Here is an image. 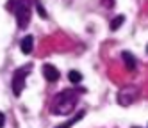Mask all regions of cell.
<instances>
[{
    "label": "cell",
    "instance_id": "1",
    "mask_svg": "<svg viewBox=\"0 0 148 128\" xmlns=\"http://www.w3.org/2000/svg\"><path fill=\"white\" fill-rule=\"evenodd\" d=\"M79 91L77 89H66V91H61L59 94L54 96L50 105V112L56 114V116H68L73 112V109L77 107L79 103Z\"/></svg>",
    "mask_w": 148,
    "mask_h": 128
},
{
    "label": "cell",
    "instance_id": "2",
    "mask_svg": "<svg viewBox=\"0 0 148 128\" xmlns=\"http://www.w3.org/2000/svg\"><path fill=\"white\" fill-rule=\"evenodd\" d=\"M14 5V4H11ZM14 14H16V23L20 29H25L30 21V0H16L14 5Z\"/></svg>",
    "mask_w": 148,
    "mask_h": 128
},
{
    "label": "cell",
    "instance_id": "3",
    "mask_svg": "<svg viewBox=\"0 0 148 128\" xmlns=\"http://www.w3.org/2000/svg\"><path fill=\"white\" fill-rule=\"evenodd\" d=\"M30 73V66H25V68H18L13 75V93L16 96H20V93L23 91V85H25V78L27 75Z\"/></svg>",
    "mask_w": 148,
    "mask_h": 128
},
{
    "label": "cell",
    "instance_id": "4",
    "mask_svg": "<svg viewBox=\"0 0 148 128\" xmlns=\"http://www.w3.org/2000/svg\"><path fill=\"white\" fill-rule=\"evenodd\" d=\"M136 98H137V89L134 85H127V87L120 89V93H118V103L123 107H129L130 103H134Z\"/></svg>",
    "mask_w": 148,
    "mask_h": 128
},
{
    "label": "cell",
    "instance_id": "5",
    "mask_svg": "<svg viewBox=\"0 0 148 128\" xmlns=\"http://www.w3.org/2000/svg\"><path fill=\"white\" fill-rule=\"evenodd\" d=\"M43 75H45V78L48 80V82H57L59 80V69L56 68V66H52V64H45L43 66Z\"/></svg>",
    "mask_w": 148,
    "mask_h": 128
},
{
    "label": "cell",
    "instance_id": "6",
    "mask_svg": "<svg viewBox=\"0 0 148 128\" xmlns=\"http://www.w3.org/2000/svg\"><path fill=\"white\" fill-rule=\"evenodd\" d=\"M20 48H22L23 53H30L32 48H34V37L32 36H25L22 39V43H20Z\"/></svg>",
    "mask_w": 148,
    "mask_h": 128
},
{
    "label": "cell",
    "instance_id": "7",
    "mask_svg": "<svg viewBox=\"0 0 148 128\" xmlns=\"http://www.w3.org/2000/svg\"><path fill=\"white\" fill-rule=\"evenodd\" d=\"M121 59H123V62H125L127 69H129V71H134L136 61H134V57H132V53H130V52H123V53H121Z\"/></svg>",
    "mask_w": 148,
    "mask_h": 128
},
{
    "label": "cell",
    "instance_id": "8",
    "mask_svg": "<svg viewBox=\"0 0 148 128\" xmlns=\"http://www.w3.org/2000/svg\"><path fill=\"white\" fill-rule=\"evenodd\" d=\"M123 21H125V16H116V18L111 21V30H118V29L123 25Z\"/></svg>",
    "mask_w": 148,
    "mask_h": 128
},
{
    "label": "cell",
    "instance_id": "9",
    "mask_svg": "<svg viewBox=\"0 0 148 128\" xmlns=\"http://www.w3.org/2000/svg\"><path fill=\"white\" fill-rule=\"evenodd\" d=\"M68 78H70V82H71V84H80L82 75H80L79 71H70V73H68Z\"/></svg>",
    "mask_w": 148,
    "mask_h": 128
},
{
    "label": "cell",
    "instance_id": "10",
    "mask_svg": "<svg viewBox=\"0 0 148 128\" xmlns=\"http://www.w3.org/2000/svg\"><path fill=\"white\" fill-rule=\"evenodd\" d=\"M36 7H38V11H39V16H41V18H47V13H45V9L41 7L39 2H36Z\"/></svg>",
    "mask_w": 148,
    "mask_h": 128
},
{
    "label": "cell",
    "instance_id": "11",
    "mask_svg": "<svg viewBox=\"0 0 148 128\" xmlns=\"http://www.w3.org/2000/svg\"><path fill=\"white\" fill-rule=\"evenodd\" d=\"M4 125H5V116H4L2 112H0V128H2Z\"/></svg>",
    "mask_w": 148,
    "mask_h": 128
},
{
    "label": "cell",
    "instance_id": "12",
    "mask_svg": "<svg viewBox=\"0 0 148 128\" xmlns=\"http://www.w3.org/2000/svg\"><path fill=\"white\" fill-rule=\"evenodd\" d=\"M146 52H148V46H146Z\"/></svg>",
    "mask_w": 148,
    "mask_h": 128
}]
</instances>
